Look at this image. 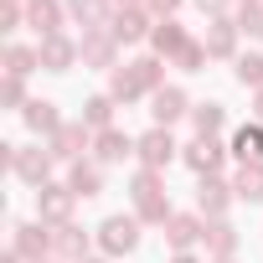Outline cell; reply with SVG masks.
Instances as JSON below:
<instances>
[{"label":"cell","mask_w":263,"mask_h":263,"mask_svg":"<svg viewBox=\"0 0 263 263\" xmlns=\"http://www.w3.org/2000/svg\"><path fill=\"white\" fill-rule=\"evenodd\" d=\"M135 242H140L135 217H108V222H103V248H108V253H129Z\"/></svg>","instance_id":"obj_1"},{"label":"cell","mask_w":263,"mask_h":263,"mask_svg":"<svg viewBox=\"0 0 263 263\" xmlns=\"http://www.w3.org/2000/svg\"><path fill=\"white\" fill-rule=\"evenodd\" d=\"M140 155H145V165H165L176 155V140L165 135V129H150V135L140 140Z\"/></svg>","instance_id":"obj_2"},{"label":"cell","mask_w":263,"mask_h":263,"mask_svg":"<svg viewBox=\"0 0 263 263\" xmlns=\"http://www.w3.org/2000/svg\"><path fill=\"white\" fill-rule=\"evenodd\" d=\"M186 165L201 171V176H212V171L222 165V145H217V140H196V145L186 150Z\"/></svg>","instance_id":"obj_3"},{"label":"cell","mask_w":263,"mask_h":263,"mask_svg":"<svg viewBox=\"0 0 263 263\" xmlns=\"http://www.w3.org/2000/svg\"><path fill=\"white\" fill-rule=\"evenodd\" d=\"M135 201H140V212H145V217L165 222V201L155 196V176H140V181H135Z\"/></svg>","instance_id":"obj_4"},{"label":"cell","mask_w":263,"mask_h":263,"mask_svg":"<svg viewBox=\"0 0 263 263\" xmlns=\"http://www.w3.org/2000/svg\"><path fill=\"white\" fill-rule=\"evenodd\" d=\"M181 114H186V93H181V88L155 93V119H160V124H171V119H181Z\"/></svg>","instance_id":"obj_5"},{"label":"cell","mask_w":263,"mask_h":263,"mask_svg":"<svg viewBox=\"0 0 263 263\" xmlns=\"http://www.w3.org/2000/svg\"><path fill=\"white\" fill-rule=\"evenodd\" d=\"M232 150L242 155V165H248V160L258 165V160H263V129H237V140H232Z\"/></svg>","instance_id":"obj_6"},{"label":"cell","mask_w":263,"mask_h":263,"mask_svg":"<svg viewBox=\"0 0 263 263\" xmlns=\"http://www.w3.org/2000/svg\"><path fill=\"white\" fill-rule=\"evenodd\" d=\"M129 150H135V145H129V135H114V129H103V135H98V155H103V160H124Z\"/></svg>","instance_id":"obj_7"},{"label":"cell","mask_w":263,"mask_h":263,"mask_svg":"<svg viewBox=\"0 0 263 263\" xmlns=\"http://www.w3.org/2000/svg\"><path fill=\"white\" fill-rule=\"evenodd\" d=\"M237 196H242V201H263V171H258V165H242V176H237Z\"/></svg>","instance_id":"obj_8"},{"label":"cell","mask_w":263,"mask_h":263,"mask_svg":"<svg viewBox=\"0 0 263 263\" xmlns=\"http://www.w3.org/2000/svg\"><path fill=\"white\" fill-rule=\"evenodd\" d=\"M42 62H52V67L62 72V67L72 62V47H67L62 36H47V42H42Z\"/></svg>","instance_id":"obj_9"},{"label":"cell","mask_w":263,"mask_h":263,"mask_svg":"<svg viewBox=\"0 0 263 263\" xmlns=\"http://www.w3.org/2000/svg\"><path fill=\"white\" fill-rule=\"evenodd\" d=\"M196 232H201V222H196V217H176V222H171V242H176V248H191V242H196Z\"/></svg>","instance_id":"obj_10"},{"label":"cell","mask_w":263,"mask_h":263,"mask_svg":"<svg viewBox=\"0 0 263 263\" xmlns=\"http://www.w3.org/2000/svg\"><path fill=\"white\" fill-rule=\"evenodd\" d=\"M196 129H201V140H212V129H222V103H201L196 108Z\"/></svg>","instance_id":"obj_11"},{"label":"cell","mask_w":263,"mask_h":263,"mask_svg":"<svg viewBox=\"0 0 263 263\" xmlns=\"http://www.w3.org/2000/svg\"><path fill=\"white\" fill-rule=\"evenodd\" d=\"M31 26L36 31H57V6H52V0H36V6H31Z\"/></svg>","instance_id":"obj_12"},{"label":"cell","mask_w":263,"mask_h":263,"mask_svg":"<svg viewBox=\"0 0 263 263\" xmlns=\"http://www.w3.org/2000/svg\"><path fill=\"white\" fill-rule=\"evenodd\" d=\"M26 124H31V129H57L52 103H31V108H26Z\"/></svg>","instance_id":"obj_13"},{"label":"cell","mask_w":263,"mask_h":263,"mask_svg":"<svg viewBox=\"0 0 263 263\" xmlns=\"http://www.w3.org/2000/svg\"><path fill=\"white\" fill-rule=\"evenodd\" d=\"M67 201H72V191H57V186H47V196H42V212H47V217H62V212H67Z\"/></svg>","instance_id":"obj_14"},{"label":"cell","mask_w":263,"mask_h":263,"mask_svg":"<svg viewBox=\"0 0 263 263\" xmlns=\"http://www.w3.org/2000/svg\"><path fill=\"white\" fill-rule=\"evenodd\" d=\"M155 47H160V52H181V26H176V21H165V26L155 31Z\"/></svg>","instance_id":"obj_15"},{"label":"cell","mask_w":263,"mask_h":263,"mask_svg":"<svg viewBox=\"0 0 263 263\" xmlns=\"http://www.w3.org/2000/svg\"><path fill=\"white\" fill-rule=\"evenodd\" d=\"M93 191H98V171H83L78 165L72 171V196H93Z\"/></svg>","instance_id":"obj_16"},{"label":"cell","mask_w":263,"mask_h":263,"mask_svg":"<svg viewBox=\"0 0 263 263\" xmlns=\"http://www.w3.org/2000/svg\"><path fill=\"white\" fill-rule=\"evenodd\" d=\"M237 83H253V88H258V83H263V57H242V62H237Z\"/></svg>","instance_id":"obj_17"},{"label":"cell","mask_w":263,"mask_h":263,"mask_svg":"<svg viewBox=\"0 0 263 263\" xmlns=\"http://www.w3.org/2000/svg\"><path fill=\"white\" fill-rule=\"evenodd\" d=\"M16 171L36 181V176H47V155H16Z\"/></svg>","instance_id":"obj_18"},{"label":"cell","mask_w":263,"mask_h":263,"mask_svg":"<svg viewBox=\"0 0 263 263\" xmlns=\"http://www.w3.org/2000/svg\"><path fill=\"white\" fill-rule=\"evenodd\" d=\"M201 206H206V212H222V206H227V196H222V186H217V181H206V186H201Z\"/></svg>","instance_id":"obj_19"},{"label":"cell","mask_w":263,"mask_h":263,"mask_svg":"<svg viewBox=\"0 0 263 263\" xmlns=\"http://www.w3.org/2000/svg\"><path fill=\"white\" fill-rule=\"evenodd\" d=\"M6 62H11V78L31 72V52H26V47H11V57H6Z\"/></svg>","instance_id":"obj_20"},{"label":"cell","mask_w":263,"mask_h":263,"mask_svg":"<svg viewBox=\"0 0 263 263\" xmlns=\"http://www.w3.org/2000/svg\"><path fill=\"white\" fill-rule=\"evenodd\" d=\"M140 31H145V21H140V16H124V21L114 26V36H124V42H135Z\"/></svg>","instance_id":"obj_21"},{"label":"cell","mask_w":263,"mask_h":263,"mask_svg":"<svg viewBox=\"0 0 263 263\" xmlns=\"http://www.w3.org/2000/svg\"><path fill=\"white\" fill-rule=\"evenodd\" d=\"M83 140V129H62V135H57V155H78L72 145Z\"/></svg>","instance_id":"obj_22"},{"label":"cell","mask_w":263,"mask_h":263,"mask_svg":"<svg viewBox=\"0 0 263 263\" xmlns=\"http://www.w3.org/2000/svg\"><path fill=\"white\" fill-rule=\"evenodd\" d=\"M227 47H232V31H227V26L217 21V31H212V42H206V52H227Z\"/></svg>","instance_id":"obj_23"},{"label":"cell","mask_w":263,"mask_h":263,"mask_svg":"<svg viewBox=\"0 0 263 263\" xmlns=\"http://www.w3.org/2000/svg\"><path fill=\"white\" fill-rule=\"evenodd\" d=\"M88 124H108V98H93L88 103Z\"/></svg>","instance_id":"obj_24"},{"label":"cell","mask_w":263,"mask_h":263,"mask_svg":"<svg viewBox=\"0 0 263 263\" xmlns=\"http://www.w3.org/2000/svg\"><path fill=\"white\" fill-rule=\"evenodd\" d=\"M196 6H201V11H222V0H196Z\"/></svg>","instance_id":"obj_25"},{"label":"cell","mask_w":263,"mask_h":263,"mask_svg":"<svg viewBox=\"0 0 263 263\" xmlns=\"http://www.w3.org/2000/svg\"><path fill=\"white\" fill-rule=\"evenodd\" d=\"M155 6H160V11H171V6H176V0H155Z\"/></svg>","instance_id":"obj_26"},{"label":"cell","mask_w":263,"mask_h":263,"mask_svg":"<svg viewBox=\"0 0 263 263\" xmlns=\"http://www.w3.org/2000/svg\"><path fill=\"white\" fill-rule=\"evenodd\" d=\"M258 119H263V98H258Z\"/></svg>","instance_id":"obj_27"}]
</instances>
